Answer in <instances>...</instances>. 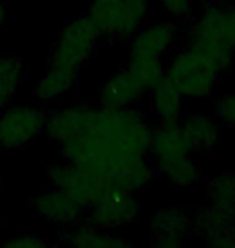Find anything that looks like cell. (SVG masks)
Masks as SVG:
<instances>
[{"label":"cell","instance_id":"obj_1","mask_svg":"<svg viewBox=\"0 0 235 248\" xmlns=\"http://www.w3.org/2000/svg\"><path fill=\"white\" fill-rule=\"evenodd\" d=\"M152 127L137 108L97 107L86 136L60 145L68 163L105 177L113 187L139 192L152 184L157 170L150 160Z\"/></svg>","mask_w":235,"mask_h":248},{"label":"cell","instance_id":"obj_2","mask_svg":"<svg viewBox=\"0 0 235 248\" xmlns=\"http://www.w3.org/2000/svg\"><path fill=\"white\" fill-rule=\"evenodd\" d=\"M187 47L204 58L219 74L235 62V21L232 8L209 5L187 32Z\"/></svg>","mask_w":235,"mask_h":248},{"label":"cell","instance_id":"obj_3","mask_svg":"<svg viewBox=\"0 0 235 248\" xmlns=\"http://www.w3.org/2000/svg\"><path fill=\"white\" fill-rule=\"evenodd\" d=\"M150 160L155 170L174 186L190 187L202 177L200 166L193 161L192 150L179 123H161L152 127Z\"/></svg>","mask_w":235,"mask_h":248},{"label":"cell","instance_id":"obj_4","mask_svg":"<svg viewBox=\"0 0 235 248\" xmlns=\"http://www.w3.org/2000/svg\"><path fill=\"white\" fill-rule=\"evenodd\" d=\"M150 0H98L92 2L89 16L102 37L129 39L150 16Z\"/></svg>","mask_w":235,"mask_h":248},{"label":"cell","instance_id":"obj_5","mask_svg":"<svg viewBox=\"0 0 235 248\" xmlns=\"http://www.w3.org/2000/svg\"><path fill=\"white\" fill-rule=\"evenodd\" d=\"M164 76L186 100H203L213 93L221 74L198 53L186 47L171 58Z\"/></svg>","mask_w":235,"mask_h":248},{"label":"cell","instance_id":"obj_6","mask_svg":"<svg viewBox=\"0 0 235 248\" xmlns=\"http://www.w3.org/2000/svg\"><path fill=\"white\" fill-rule=\"evenodd\" d=\"M100 39L102 34L89 15L73 19L60 32L48 64L81 71L84 64L95 55Z\"/></svg>","mask_w":235,"mask_h":248},{"label":"cell","instance_id":"obj_7","mask_svg":"<svg viewBox=\"0 0 235 248\" xmlns=\"http://www.w3.org/2000/svg\"><path fill=\"white\" fill-rule=\"evenodd\" d=\"M47 181L50 187L60 188L62 192L68 193L79 205L86 208V211L97 205L113 187L97 172L68 161L64 165L50 166L47 170Z\"/></svg>","mask_w":235,"mask_h":248},{"label":"cell","instance_id":"obj_8","mask_svg":"<svg viewBox=\"0 0 235 248\" xmlns=\"http://www.w3.org/2000/svg\"><path fill=\"white\" fill-rule=\"evenodd\" d=\"M47 113L41 107L18 105L5 108L0 115V148L18 150L46 132Z\"/></svg>","mask_w":235,"mask_h":248},{"label":"cell","instance_id":"obj_9","mask_svg":"<svg viewBox=\"0 0 235 248\" xmlns=\"http://www.w3.org/2000/svg\"><path fill=\"white\" fill-rule=\"evenodd\" d=\"M141 216V202L136 192L111 187L97 205L87 210L86 222L100 229H119L131 226Z\"/></svg>","mask_w":235,"mask_h":248},{"label":"cell","instance_id":"obj_10","mask_svg":"<svg viewBox=\"0 0 235 248\" xmlns=\"http://www.w3.org/2000/svg\"><path fill=\"white\" fill-rule=\"evenodd\" d=\"M97 107L89 103H74L47 113L46 132L53 142L63 145L66 142L86 136L91 131Z\"/></svg>","mask_w":235,"mask_h":248},{"label":"cell","instance_id":"obj_11","mask_svg":"<svg viewBox=\"0 0 235 248\" xmlns=\"http://www.w3.org/2000/svg\"><path fill=\"white\" fill-rule=\"evenodd\" d=\"M150 87L141 76L126 66L116 74H113L100 91V107L107 108H129L141 100Z\"/></svg>","mask_w":235,"mask_h":248},{"label":"cell","instance_id":"obj_12","mask_svg":"<svg viewBox=\"0 0 235 248\" xmlns=\"http://www.w3.org/2000/svg\"><path fill=\"white\" fill-rule=\"evenodd\" d=\"M179 32L177 23L174 21H157L143 24L132 36L131 57L139 58H159L169 52L176 42Z\"/></svg>","mask_w":235,"mask_h":248},{"label":"cell","instance_id":"obj_13","mask_svg":"<svg viewBox=\"0 0 235 248\" xmlns=\"http://www.w3.org/2000/svg\"><path fill=\"white\" fill-rule=\"evenodd\" d=\"M190 231L213 247H235V217L224 215L211 205L190 217Z\"/></svg>","mask_w":235,"mask_h":248},{"label":"cell","instance_id":"obj_14","mask_svg":"<svg viewBox=\"0 0 235 248\" xmlns=\"http://www.w3.org/2000/svg\"><path fill=\"white\" fill-rule=\"evenodd\" d=\"M36 213L44 219L55 224L69 227L82 219L86 208L60 188L50 187L48 190L41 192L32 200Z\"/></svg>","mask_w":235,"mask_h":248},{"label":"cell","instance_id":"obj_15","mask_svg":"<svg viewBox=\"0 0 235 248\" xmlns=\"http://www.w3.org/2000/svg\"><path fill=\"white\" fill-rule=\"evenodd\" d=\"M152 242L157 247H181L190 231V217L181 208H158L150 219Z\"/></svg>","mask_w":235,"mask_h":248},{"label":"cell","instance_id":"obj_16","mask_svg":"<svg viewBox=\"0 0 235 248\" xmlns=\"http://www.w3.org/2000/svg\"><path fill=\"white\" fill-rule=\"evenodd\" d=\"M181 127L192 153H208L222 140V124L209 113H193L182 116Z\"/></svg>","mask_w":235,"mask_h":248},{"label":"cell","instance_id":"obj_17","mask_svg":"<svg viewBox=\"0 0 235 248\" xmlns=\"http://www.w3.org/2000/svg\"><path fill=\"white\" fill-rule=\"evenodd\" d=\"M62 239L64 244L78 248H118L131 245L129 240L113 235L108 229H100L81 221L66 227V231L62 234Z\"/></svg>","mask_w":235,"mask_h":248},{"label":"cell","instance_id":"obj_18","mask_svg":"<svg viewBox=\"0 0 235 248\" xmlns=\"http://www.w3.org/2000/svg\"><path fill=\"white\" fill-rule=\"evenodd\" d=\"M152 93V110L161 123H179L184 116L182 93L177 87L163 76L150 91Z\"/></svg>","mask_w":235,"mask_h":248},{"label":"cell","instance_id":"obj_19","mask_svg":"<svg viewBox=\"0 0 235 248\" xmlns=\"http://www.w3.org/2000/svg\"><path fill=\"white\" fill-rule=\"evenodd\" d=\"M79 73L81 71L71 68L48 64L47 71L44 73V76L39 79L34 87V95L41 102H52L55 98L64 95L76 86Z\"/></svg>","mask_w":235,"mask_h":248},{"label":"cell","instance_id":"obj_20","mask_svg":"<svg viewBox=\"0 0 235 248\" xmlns=\"http://www.w3.org/2000/svg\"><path fill=\"white\" fill-rule=\"evenodd\" d=\"M209 205L235 217V172H222L208 182Z\"/></svg>","mask_w":235,"mask_h":248},{"label":"cell","instance_id":"obj_21","mask_svg":"<svg viewBox=\"0 0 235 248\" xmlns=\"http://www.w3.org/2000/svg\"><path fill=\"white\" fill-rule=\"evenodd\" d=\"M24 68L16 57L0 58V111L8 107V103L16 95L23 82Z\"/></svg>","mask_w":235,"mask_h":248},{"label":"cell","instance_id":"obj_22","mask_svg":"<svg viewBox=\"0 0 235 248\" xmlns=\"http://www.w3.org/2000/svg\"><path fill=\"white\" fill-rule=\"evenodd\" d=\"M213 115L222 124V127L231 129L235 136V93L218 98L213 105Z\"/></svg>","mask_w":235,"mask_h":248},{"label":"cell","instance_id":"obj_23","mask_svg":"<svg viewBox=\"0 0 235 248\" xmlns=\"http://www.w3.org/2000/svg\"><path fill=\"white\" fill-rule=\"evenodd\" d=\"M48 245L52 244L47 239L39 237L36 234H29V232H23V234L8 237L7 240L2 242V247H10V248H42Z\"/></svg>","mask_w":235,"mask_h":248},{"label":"cell","instance_id":"obj_24","mask_svg":"<svg viewBox=\"0 0 235 248\" xmlns=\"http://www.w3.org/2000/svg\"><path fill=\"white\" fill-rule=\"evenodd\" d=\"M161 8L176 19H186L192 15L193 0H158Z\"/></svg>","mask_w":235,"mask_h":248},{"label":"cell","instance_id":"obj_25","mask_svg":"<svg viewBox=\"0 0 235 248\" xmlns=\"http://www.w3.org/2000/svg\"><path fill=\"white\" fill-rule=\"evenodd\" d=\"M5 18H7V8H5V5L0 2V26L5 23Z\"/></svg>","mask_w":235,"mask_h":248},{"label":"cell","instance_id":"obj_26","mask_svg":"<svg viewBox=\"0 0 235 248\" xmlns=\"http://www.w3.org/2000/svg\"><path fill=\"white\" fill-rule=\"evenodd\" d=\"M232 15H234V21H235V7H232Z\"/></svg>","mask_w":235,"mask_h":248},{"label":"cell","instance_id":"obj_27","mask_svg":"<svg viewBox=\"0 0 235 248\" xmlns=\"http://www.w3.org/2000/svg\"><path fill=\"white\" fill-rule=\"evenodd\" d=\"M92 2H98V0H92Z\"/></svg>","mask_w":235,"mask_h":248}]
</instances>
